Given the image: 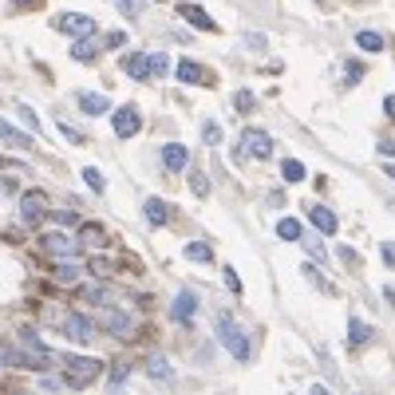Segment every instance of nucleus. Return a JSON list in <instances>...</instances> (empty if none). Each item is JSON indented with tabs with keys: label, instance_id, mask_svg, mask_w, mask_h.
Wrapping results in <instances>:
<instances>
[{
	"label": "nucleus",
	"instance_id": "nucleus-17",
	"mask_svg": "<svg viewBox=\"0 0 395 395\" xmlns=\"http://www.w3.org/2000/svg\"><path fill=\"white\" fill-rule=\"evenodd\" d=\"M99 56V32L95 36H79L76 44H71V60L76 63H91Z\"/></svg>",
	"mask_w": 395,
	"mask_h": 395
},
{
	"label": "nucleus",
	"instance_id": "nucleus-19",
	"mask_svg": "<svg viewBox=\"0 0 395 395\" xmlns=\"http://www.w3.org/2000/svg\"><path fill=\"white\" fill-rule=\"evenodd\" d=\"M142 214H146L150 225H166V221H170V205L162 202V198H146V202H142Z\"/></svg>",
	"mask_w": 395,
	"mask_h": 395
},
{
	"label": "nucleus",
	"instance_id": "nucleus-43",
	"mask_svg": "<svg viewBox=\"0 0 395 395\" xmlns=\"http://www.w3.org/2000/svg\"><path fill=\"white\" fill-rule=\"evenodd\" d=\"M308 253H313L316 261H324V245H316V241H308Z\"/></svg>",
	"mask_w": 395,
	"mask_h": 395
},
{
	"label": "nucleus",
	"instance_id": "nucleus-25",
	"mask_svg": "<svg viewBox=\"0 0 395 395\" xmlns=\"http://www.w3.org/2000/svg\"><path fill=\"white\" fill-rule=\"evenodd\" d=\"M146 368H150V379H158V383H162V379H174L170 363L162 360V356H150V363H146Z\"/></svg>",
	"mask_w": 395,
	"mask_h": 395
},
{
	"label": "nucleus",
	"instance_id": "nucleus-33",
	"mask_svg": "<svg viewBox=\"0 0 395 395\" xmlns=\"http://www.w3.org/2000/svg\"><path fill=\"white\" fill-rule=\"evenodd\" d=\"M16 111H20V119H24V123H28L32 131H40V119H36V111H32V107H24V103H16Z\"/></svg>",
	"mask_w": 395,
	"mask_h": 395
},
{
	"label": "nucleus",
	"instance_id": "nucleus-37",
	"mask_svg": "<svg viewBox=\"0 0 395 395\" xmlns=\"http://www.w3.org/2000/svg\"><path fill=\"white\" fill-rule=\"evenodd\" d=\"M126 379V363H115V368H111V383H115V387H119V383H123Z\"/></svg>",
	"mask_w": 395,
	"mask_h": 395
},
{
	"label": "nucleus",
	"instance_id": "nucleus-30",
	"mask_svg": "<svg viewBox=\"0 0 395 395\" xmlns=\"http://www.w3.org/2000/svg\"><path fill=\"white\" fill-rule=\"evenodd\" d=\"M115 8H119L126 20H139V16H142V4H139V0H115Z\"/></svg>",
	"mask_w": 395,
	"mask_h": 395
},
{
	"label": "nucleus",
	"instance_id": "nucleus-38",
	"mask_svg": "<svg viewBox=\"0 0 395 395\" xmlns=\"http://www.w3.org/2000/svg\"><path fill=\"white\" fill-rule=\"evenodd\" d=\"M221 277H225V284H229V289H234V293H241V281H237V273L229 265H225V273H221Z\"/></svg>",
	"mask_w": 395,
	"mask_h": 395
},
{
	"label": "nucleus",
	"instance_id": "nucleus-46",
	"mask_svg": "<svg viewBox=\"0 0 395 395\" xmlns=\"http://www.w3.org/2000/svg\"><path fill=\"white\" fill-rule=\"evenodd\" d=\"M383 111H387V115L395 119V95H387V99H383Z\"/></svg>",
	"mask_w": 395,
	"mask_h": 395
},
{
	"label": "nucleus",
	"instance_id": "nucleus-1",
	"mask_svg": "<svg viewBox=\"0 0 395 395\" xmlns=\"http://www.w3.org/2000/svg\"><path fill=\"white\" fill-rule=\"evenodd\" d=\"M214 328H218V340H221V348H225V352H229V356H234V360H249L253 356V344H249V336H245V332L237 328L234 320H229V316L221 313L218 316V324H214Z\"/></svg>",
	"mask_w": 395,
	"mask_h": 395
},
{
	"label": "nucleus",
	"instance_id": "nucleus-15",
	"mask_svg": "<svg viewBox=\"0 0 395 395\" xmlns=\"http://www.w3.org/2000/svg\"><path fill=\"white\" fill-rule=\"evenodd\" d=\"M76 103H79L83 115H107V111H111V99H107V95H99V91H79Z\"/></svg>",
	"mask_w": 395,
	"mask_h": 395
},
{
	"label": "nucleus",
	"instance_id": "nucleus-5",
	"mask_svg": "<svg viewBox=\"0 0 395 395\" xmlns=\"http://www.w3.org/2000/svg\"><path fill=\"white\" fill-rule=\"evenodd\" d=\"M237 150L245 158H269L273 155V139H269L265 131H257V126H245L241 139H237Z\"/></svg>",
	"mask_w": 395,
	"mask_h": 395
},
{
	"label": "nucleus",
	"instance_id": "nucleus-10",
	"mask_svg": "<svg viewBox=\"0 0 395 395\" xmlns=\"http://www.w3.org/2000/svg\"><path fill=\"white\" fill-rule=\"evenodd\" d=\"M194 313H198V293H194V289H182V293L174 297V304H170V320L174 324H190Z\"/></svg>",
	"mask_w": 395,
	"mask_h": 395
},
{
	"label": "nucleus",
	"instance_id": "nucleus-16",
	"mask_svg": "<svg viewBox=\"0 0 395 395\" xmlns=\"http://www.w3.org/2000/svg\"><path fill=\"white\" fill-rule=\"evenodd\" d=\"M52 273H56V281L60 284H79L83 277H87V269L79 265V261H71V257H67V261H56Z\"/></svg>",
	"mask_w": 395,
	"mask_h": 395
},
{
	"label": "nucleus",
	"instance_id": "nucleus-29",
	"mask_svg": "<svg viewBox=\"0 0 395 395\" xmlns=\"http://www.w3.org/2000/svg\"><path fill=\"white\" fill-rule=\"evenodd\" d=\"M186 257H190V261H210L214 253H210V245H205V241H190V245H186Z\"/></svg>",
	"mask_w": 395,
	"mask_h": 395
},
{
	"label": "nucleus",
	"instance_id": "nucleus-27",
	"mask_svg": "<svg viewBox=\"0 0 395 395\" xmlns=\"http://www.w3.org/2000/svg\"><path fill=\"white\" fill-rule=\"evenodd\" d=\"M83 182H87L91 194H103V186H107V182H103V174L95 170V166H83Z\"/></svg>",
	"mask_w": 395,
	"mask_h": 395
},
{
	"label": "nucleus",
	"instance_id": "nucleus-34",
	"mask_svg": "<svg viewBox=\"0 0 395 395\" xmlns=\"http://www.w3.org/2000/svg\"><path fill=\"white\" fill-rule=\"evenodd\" d=\"M253 103H257V99H253V91H237V95H234V107H237V111H249Z\"/></svg>",
	"mask_w": 395,
	"mask_h": 395
},
{
	"label": "nucleus",
	"instance_id": "nucleus-49",
	"mask_svg": "<svg viewBox=\"0 0 395 395\" xmlns=\"http://www.w3.org/2000/svg\"><path fill=\"white\" fill-rule=\"evenodd\" d=\"M0 170H4V162H0Z\"/></svg>",
	"mask_w": 395,
	"mask_h": 395
},
{
	"label": "nucleus",
	"instance_id": "nucleus-6",
	"mask_svg": "<svg viewBox=\"0 0 395 395\" xmlns=\"http://www.w3.org/2000/svg\"><path fill=\"white\" fill-rule=\"evenodd\" d=\"M52 28L56 32H67V36H95V20L91 16H83V12H60L56 20H52Z\"/></svg>",
	"mask_w": 395,
	"mask_h": 395
},
{
	"label": "nucleus",
	"instance_id": "nucleus-35",
	"mask_svg": "<svg viewBox=\"0 0 395 395\" xmlns=\"http://www.w3.org/2000/svg\"><path fill=\"white\" fill-rule=\"evenodd\" d=\"M202 139L210 142V146H214V142H221V126H218V123H205V126H202Z\"/></svg>",
	"mask_w": 395,
	"mask_h": 395
},
{
	"label": "nucleus",
	"instance_id": "nucleus-14",
	"mask_svg": "<svg viewBox=\"0 0 395 395\" xmlns=\"http://www.w3.org/2000/svg\"><path fill=\"white\" fill-rule=\"evenodd\" d=\"M178 16H182V20H190L194 28H202V32H218L214 16L205 12V8H198V4H178Z\"/></svg>",
	"mask_w": 395,
	"mask_h": 395
},
{
	"label": "nucleus",
	"instance_id": "nucleus-40",
	"mask_svg": "<svg viewBox=\"0 0 395 395\" xmlns=\"http://www.w3.org/2000/svg\"><path fill=\"white\" fill-rule=\"evenodd\" d=\"M103 44H107V47H123V44H126V36H123V32H111Z\"/></svg>",
	"mask_w": 395,
	"mask_h": 395
},
{
	"label": "nucleus",
	"instance_id": "nucleus-2",
	"mask_svg": "<svg viewBox=\"0 0 395 395\" xmlns=\"http://www.w3.org/2000/svg\"><path fill=\"white\" fill-rule=\"evenodd\" d=\"M63 368H67V387H87L103 372V363L91 356H63Z\"/></svg>",
	"mask_w": 395,
	"mask_h": 395
},
{
	"label": "nucleus",
	"instance_id": "nucleus-8",
	"mask_svg": "<svg viewBox=\"0 0 395 395\" xmlns=\"http://www.w3.org/2000/svg\"><path fill=\"white\" fill-rule=\"evenodd\" d=\"M40 249L52 253L56 261H67V257H76L79 253V245L67 234H56V229H52V234H40Z\"/></svg>",
	"mask_w": 395,
	"mask_h": 395
},
{
	"label": "nucleus",
	"instance_id": "nucleus-4",
	"mask_svg": "<svg viewBox=\"0 0 395 395\" xmlns=\"http://www.w3.org/2000/svg\"><path fill=\"white\" fill-rule=\"evenodd\" d=\"M99 324H103V332L126 340V336L135 332V316H131V308H115V304H107V308L99 313Z\"/></svg>",
	"mask_w": 395,
	"mask_h": 395
},
{
	"label": "nucleus",
	"instance_id": "nucleus-44",
	"mask_svg": "<svg viewBox=\"0 0 395 395\" xmlns=\"http://www.w3.org/2000/svg\"><path fill=\"white\" fill-rule=\"evenodd\" d=\"M383 261H392V265H395V241H387V245H383Z\"/></svg>",
	"mask_w": 395,
	"mask_h": 395
},
{
	"label": "nucleus",
	"instance_id": "nucleus-48",
	"mask_svg": "<svg viewBox=\"0 0 395 395\" xmlns=\"http://www.w3.org/2000/svg\"><path fill=\"white\" fill-rule=\"evenodd\" d=\"M383 170H387V178H392V182H395V166H383Z\"/></svg>",
	"mask_w": 395,
	"mask_h": 395
},
{
	"label": "nucleus",
	"instance_id": "nucleus-26",
	"mask_svg": "<svg viewBox=\"0 0 395 395\" xmlns=\"http://www.w3.org/2000/svg\"><path fill=\"white\" fill-rule=\"evenodd\" d=\"M178 79H182V83H198V79H202V67L194 60H182L178 63Z\"/></svg>",
	"mask_w": 395,
	"mask_h": 395
},
{
	"label": "nucleus",
	"instance_id": "nucleus-9",
	"mask_svg": "<svg viewBox=\"0 0 395 395\" xmlns=\"http://www.w3.org/2000/svg\"><path fill=\"white\" fill-rule=\"evenodd\" d=\"M142 126V111L135 107V103H126V107L115 111V119H111V131L119 135V139H131L135 131Z\"/></svg>",
	"mask_w": 395,
	"mask_h": 395
},
{
	"label": "nucleus",
	"instance_id": "nucleus-21",
	"mask_svg": "<svg viewBox=\"0 0 395 395\" xmlns=\"http://www.w3.org/2000/svg\"><path fill=\"white\" fill-rule=\"evenodd\" d=\"M348 340H352V348L368 344V340H372V328H368L363 320H356V316H352V320H348Z\"/></svg>",
	"mask_w": 395,
	"mask_h": 395
},
{
	"label": "nucleus",
	"instance_id": "nucleus-11",
	"mask_svg": "<svg viewBox=\"0 0 395 395\" xmlns=\"http://www.w3.org/2000/svg\"><path fill=\"white\" fill-rule=\"evenodd\" d=\"M103 241H107V234H103V225H99V221H79V234H76L79 249H99Z\"/></svg>",
	"mask_w": 395,
	"mask_h": 395
},
{
	"label": "nucleus",
	"instance_id": "nucleus-18",
	"mask_svg": "<svg viewBox=\"0 0 395 395\" xmlns=\"http://www.w3.org/2000/svg\"><path fill=\"white\" fill-rule=\"evenodd\" d=\"M308 221H313L320 234H328V237L340 229V221H336V214H332L328 205H313V210H308Z\"/></svg>",
	"mask_w": 395,
	"mask_h": 395
},
{
	"label": "nucleus",
	"instance_id": "nucleus-22",
	"mask_svg": "<svg viewBox=\"0 0 395 395\" xmlns=\"http://www.w3.org/2000/svg\"><path fill=\"white\" fill-rule=\"evenodd\" d=\"M300 234H304V229H300L297 218H281V221H277V237H281V241H300Z\"/></svg>",
	"mask_w": 395,
	"mask_h": 395
},
{
	"label": "nucleus",
	"instance_id": "nucleus-3",
	"mask_svg": "<svg viewBox=\"0 0 395 395\" xmlns=\"http://www.w3.org/2000/svg\"><path fill=\"white\" fill-rule=\"evenodd\" d=\"M47 320H56L76 344H91V336H95V328H91V320L83 313H47Z\"/></svg>",
	"mask_w": 395,
	"mask_h": 395
},
{
	"label": "nucleus",
	"instance_id": "nucleus-13",
	"mask_svg": "<svg viewBox=\"0 0 395 395\" xmlns=\"http://www.w3.org/2000/svg\"><path fill=\"white\" fill-rule=\"evenodd\" d=\"M123 71L131 79H150V52H126V56H123Z\"/></svg>",
	"mask_w": 395,
	"mask_h": 395
},
{
	"label": "nucleus",
	"instance_id": "nucleus-23",
	"mask_svg": "<svg viewBox=\"0 0 395 395\" xmlns=\"http://www.w3.org/2000/svg\"><path fill=\"white\" fill-rule=\"evenodd\" d=\"M356 47H363V52H383V36H379V32H356Z\"/></svg>",
	"mask_w": 395,
	"mask_h": 395
},
{
	"label": "nucleus",
	"instance_id": "nucleus-45",
	"mask_svg": "<svg viewBox=\"0 0 395 395\" xmlns=\"http://www.w3.org/2000/svg\"><path fill=\"white\" fill-rule=\"evenodd\" d=\"M8 4H16V8H36V4H44V0H8Z\"/></svg>",
	"mask_w": 395,
	"mask_h": 395
},
{
	"label": "nucleus",
	"instance_id": "nucleus-24",
	"mask_svg": "<svg viewBox=\"0 0 395 395\" xmlns=\"http://www.w3.org/2000/svg\"><path fill=\"white\" fill-rule=\"evenodd\" d=\"M281 174H284V182H304V162H297V158H284V162H281Z\"/></svg>",
	"mask_w": 395,
	"mask_h": 395
},
{
	"label": "nucleus",
	"instance_id": "nucleus-36",
	"mask_svg": "<svg viewBox=\"0 0 395 395\" xmlns=\"http://www.w3.org/2000/svg\"><path fill=\"white\" fill-rule=\"evenodd\" d=\"M60 135H63L67 142H83V135H79V131H76L71 123H60Z\"/></svg>",
	"mask_w": 395,
	"mask_h": 395
},
{
	"label": "nucleus",
	"instance_id": "nucleus-42",
	"mask_svg": "<svg viewBox=\"0 0 395 395\" xmlns=\"http://www.w3.org/2000/svg\"><path fill=\"white\" fill-rule=\"evenodd\" d=\"M0 194H16V182H12V178H0Z\"/></svg>",
	"mask_w": 395,
	"mask_h": 395
},
{
	"label": "nucleus",
	"instance_id": "nucleus-32",
	"mask_svg": "<svg viewBox=\"0 0 395 395\" xmlns=\"http://www.w3.org/2000/svg\"><path fill=\"white\" fill-rule=\"evenodd\" d=\"M47 218H56L60 225H79V214H71V210H47Z\"/></svg>",
	"mask_w": 395,
	"mask_h": 395
},
{
	"label": "nucleus",
	"instance_id": "nucleus-41",
	"mask_svg": "<svg viewBox=\"0 0 395 395\" xmlns=\"http://www.w3.org/2000/svg\"><path fill=\"white\" fill-rule=\"evenodd\" d=\"M344 76H348V79H360V76H363V67H360V63H348Z\"/></svg>",
	"mask_w": 395,
	"mask_h": 395
},
{
	"label": "nucleus",
	"instance_id": "nucleus-12",
	"mask_svg": "<svg viewBox=\"0 0 395 395\" xmlns=\"http://www.w3.org/2000/svg\"><path fill=\"white\" fill-rule=\"evenodd\" d=\"M158 158H162V166H166V170H174V174L186 170V166H190V150L182 146V142H166Z\"/></svg>",
	"mask_w": 395,
	"mask_h": 395
},
{
	"label": "nucleus",
	"instance_id": "nucleus-39",
	"mask_svg": "<svg viewBox=\"0 0 395 395\" xmlns=\"http://www.w3.org/2000/svg\"><path fill=\"white\" fill-rule=\"evenodd\" d=\"M376 150H379V158H395V142H392V139H383Z\"/></svg>",
	"mask_w": 395,
	"mask_h": 395
},
{
	"label": "nucleus",
	"instance_id": "nucleus-28",
	"mask_svg": "<svg viewBox=\"0 0 395 395\" xmlns=\"http://www.w3.org/2000/svg\"><path fill=\"white\" fill-rule=\"evenodd\" d=\"M150 76H170V56L150 52Z\"/></svg>",
	"mask_w": 395,
	"mask_h": 395
},
{
	"label": "nucleus",
	"instance_id": "nucleus-20",
	"mask_svg": "<svg viewBox=\"0 0 395 395\" xmlns=\"http://www.w3.org/2000/svg\"><path fill=\"white\" fill-rule=\"evenodd\" d=\"M0 139L8 142V146H16V150H32V135H24V131H16L8 119H0Z\"/></svg>",
	"mask_w": 395,
	"mask_h": 395
},
{
	"label": "nucleus",
	"instance_id": "nucleus-7",
	"mask_svg": "<svg viewBox=\"0 0 395 395\" xmlns=\"http://www.w3.org/2000/svg\"><path fill=\"white\" fill-rule=\"evenodd\" d=\"M44 218H47V198H44V190H28V194L20 198V221H24V225H40Z\"/></svg>",
	"mask_w": 395,
	"mask_h": 395
},
{
	"label": "nucleus",
	"instance_id": "nucleus-47",
	"mask_svg": "<svg viewBox=\"0 0 395 395\" xmlns=\"http://www.w3.org/2000/svg\"><path fill=\"white\" fill-rule=\"evenodd\" d=\"M308 395H332V392H328V387H320V383H316V387H313Z\"/></svg>",
	"mask_w": 395,
	"mask_h": 395
},
{
	"label": "nucleus",
	"instance_id": "nucleus-31",
	"mask_svg": "<svg viewBox=\"0 0 395 395\" xmlns=\"http://www.w3.org/2000/svg\"><path fill=\"white\" fill-rule=\"evenodd\" d=\"M190 190H194L198 198H205V194H210V178H205L202 170H194V174H190Z\"/></svg>",
	"mask_w": 395,
	"mask_h": 395
}]
</instances>
